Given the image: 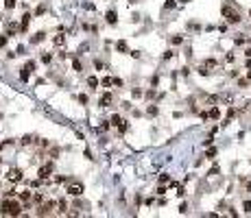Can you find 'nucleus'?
Returning a JSON list of instances; mask_svg holds the SVG:
<instances>
[{
    "instance_id": "f257e3e1",
    "label": "nucleus",
    "mask_w": 251,
    "mask_h": 218,
    "mask_svg": "<svg viewBox=\"0 0 251 218\" xmlns=\"http://www.w3.org/2000/svg\"><path fill=\"white\" fill-rule=\"evenodd\" d=\"M24 207L20 205V198H11V196H5V201L0 203V216H20Z\"/></svg>"
},
{
    "instance_id": "f03ea898",
    "label": "nucleus",
    "mask_w": 251,
    "mask_h": 218,
    "mask_svg": "<svg viewBox=\"0 0 251 218\" xmlns=\"http://www.w3.org/2000/svg\"><path fill=\"white\" fill-rule=\"evenodd\" d=\"M221 13L227 20V24H238L240 20H243V15H240V11L236 9V5L231 2V0H227V2L221 7Z\"/></svg>"
},
{
    "instance_id": "7ed1b4c3",
    "label": "nucleus",
    "mask_w": 251,
    "mask_h": 218,
    "mask_svg": "<svg viewBox=\"0 0 251 218\" xmlns=\"http://www.w3.org/2000/svg\"><path fill=\"white\" fill-rule=\"evenodd\" d=\"M66 192H68L70 196H81V194H83V183H81V181H72V183H68Z\"/></svg>"
},
{
    "instance_id": "20e7f679",
    "label": "nucleus",
    "mask_w": 251,
    "mask_h": 218,
    "mask_svg": "<svg viewBox=\"0 0 251 218\" xmlns=\"http://www.w3.org/2000/svg\"><path fill=\"white\" fill-rule=\"evenodd\" d=\"M52 210H55V201H48V203H42L40 207H37V216H50L52 214Z\"/></svg>"
},
{
    "instance_id": "39448f33",
    "label": "nucleus",
    "mask_w": 251,
    "mask_h": 218,
    "mask_svg": "<svg viewBox=\"0 0 251 218\" xmlns=\"http://www.w3.org/2000/svg\"><path fill=\"white\" fill-rule=\"evenodd\" d=\"M33 70H35V61H26L24 68H22V72H20V79H22V81H29V76L33 74Z\"/></svg>"
},
{
    "instance_id": "423d86ee",
    "label": "nucleus",
    "mask_w": 251,
    "mask_h": 218,
    "mask_svg": "<svg viewBox=\"0 0 251 218\" xmlns=\"http://www.w3.org/2000/svg\"><path fill=\"white\" fill-rule=\"evenodd\" d=\"M109 122L114 124V126H116V129H118L120 133H125V131H127V122H125V120H122V118H120L118 114H116V116H111V118H109Z\"/></svg>"
},
{
    "instance_id": "0eeeda50",
    "label": "nucleus",
    "mask_w": 251,
    "mask_h": 218,
    "mask_svg": "<svg viewBox=\"0 0 251 218\" xmlns=\"http://www.w3.org/2000/svg\"><path fill=\"white\" fill-rule=\"evenodd\" d=\"M7 179H9V181H13V183L22 181V179H24V177H22V170H20V168H11V170L7 172Z\"/></svg>"
},
{
    "instance_id": "6e6552de",
    "label": "nucleus",
    "mask_w": 251,
    "mask_h": 218,
    "mask_svg": "<svg viewBox=\"0 0 251 218\" xmlns=\"http://www.w3.org/2000/svg\"><path fill=\"white\" fill-rule=\"evenodd\" d=\"M50 175H52V164H46V166H42L37 170V177L40 179H50Z\"/></svg>"
},
{
    "instance_id": "1a4fd4ad",
    "label": "nucleus",
    "mask_w": 251,
    "mask_h": 218,
    "mask_svg": "<svg viewBox=\"0 0 251 218\" xmlns=\"http://www.w3.org/2000/svg\"><path fill=\"white\" fill-rule=\"evenodd\" d=\"M105 20H107V24H111V26H116V24H118V13L114 11V9H109V11L105 13Z\"/></svg>"
},
{
    "instance_id": "9d476101",
    "label": "nucleus",
    "mask_w": 251,
    "mask_h": 218,
    "mask_svg": "<svg viewBox=\"0 0 251 218\" xmlns=\"http://www.w3.org/2000/svg\"><path fill=\"white\" fill-rule=\"evenodd\" d=\"M98 105H100V107H109V105H111V94H109V92H105L103 96H100Z\"/></svg>"
},
{
    "instance_id": "9b49d317",
    "label": "nucleus",
    "mask_w": 251,
    "mask_h": 218,
    "mask_svg": "<svg viewBox=\"0 0 251 218\" xmlns=\"http://www.w3.org/2000/svg\"><path fill=\"white\" fill-rule=\"evenodd\" d=\"M44 39H46V33H44V31H40V33H35L33 37H31V44H42Z\"/></svg>"
},
{
    "instance_id": "f8f14e48",
    "label": "nucleus",
    "mask_w": 251,
    "mask_h": 218,
    "mask_svg": "<svg viewBox=\"0 0 251 218\" xmlns=\"http://www.w3.org/2000/svg\"><path fill=\"white\" fill-rule=\"evenodd\" d=\"M31 17H33L31 13H24V15H22V24H20V29H22V31H26V29H29V22H31Z\"/></svg>"
},
{
    "instance_id": "ddd939ff",
    "label": "nucleus",
    "mask_w": 251,
    "mask_h": 218,
    "mask_svg": "<svg viewBox=\"0 0 251 218\" xmlns=\"http://www.w3.org/2000/svg\"><path fill=\"white\" fill-rule=\"evenodd\" d=\"M208 118H212V120H218V118H221V109H218V107H212L210 111H208Z\"/></svg>"
},
{
    "instance_id": "4468645a",
    "label": "nucleus",
    "mask_w": 251,
    "mask_h": 218,
    "mask_svg": "<svg viewBox=\"0 0 251 218\" xmlns=\"http://www.w3.org/2000/svg\"><path fill=\"white\" fill-rule=\"evenodd\" d=\"M116 50H118V52H129V46H127V42H125V39L116 42Z\"/></svg>"
},
{
    "instance_id": "2eb2a0df",
    "label": "nucleus",
    "mask_w": 251,
    "mask_h": 218,
    "mask_svg": "<svg viewBox=\"0 0 251 218\" xmlns=\"http://www.w3.org/2000/svg\"><path fill=\"white\" fill-rule=\"evenodd\" d=\"M17 198H20L22 203H29V201H33V194H31V192H20V194H17Z\"/></svg>"
},
{
    "instance_id": "dca6fc26",
    "label": "nucleus",
    "mask_w": 251,
    "mask_h": 218,
    "mask_svg": "<svg viewBox=\"0 0 251 218\" xmlns=\"http://www.w3.org/2000/svg\"><path fill=\"white\" fill-rule=\"evenodd\" d=\"M52 44H55V46H63V44H66V35H55Z\"/></svg>"
},
{
    "instance_id": "f3484780",
    "label": "nucleus",
    "mask_w": 251,
    "mask_h": 218,
    "mask_svg": "<svg viewBox=\"0 0 251 218\" xmlns=\"http://www.w3.org/2000/svg\"><path fill=\"white\" fill-rule=\"evenodd\" d=\"M37 140H35V135H24V138H22V144H24V146H31V144H35Z\"/></svg>"
},
{
    "instance_id": "a211bd4d",
    "label": "nucleus",
    "mask_w": 251,
    "mask_h": 218,
    "mask_svg": "<svg viewBox=\"0 0 251 218\" xmlns=\"http://www.w3.org/2000/svg\"><path fill=\"white\" fill-rule=\"evenodd\" d=\"M100 85H103V87H109V85H114V76H105L103 81H100Z\"/></svg>"
},
{
    "instance_id": "6ab92c4d",
    "label": "nucleus",
    "mask_w": 251,
    "mask_h": 218,
    "mask_svg": "<svg viewBox=\"0 0 251 218\" xmlns=\"http://www.w3.org/2000/svg\"><path fill=\"white\" fill-rule=\"evenodd\" d=\"M72 70H74V72H81V70H83V66H81L79 59H72Z\"/></svg>"
},
{
    "instance_id": "aec40b11",
    "label": "nucleus",
    "mask_w": 251,
    "mask_h": 218,
    "mask_svg": "<svg viewBox=\"0 0 251 218\" xmlns=\"http://www.w3.org/2000/svg\"><path fill=\"white\" fill-rule=\"evenodd\" d=\"M146 114H148V116H157V114H160V109H157L155 105H148V109H146Z\"/></svg>"
},
{
    "instance_id": "412c9836",
    "label": "nucleus",
    "mask_w": 251,
    "mask_h": 218,
    "mask_svg": "<svg viewBox=\"0 0 251 218\" xmlns=\"http://www.w3.org/2000/svg\"><path fill=\"white\" fill-rule=\"evenodd\" d=\"M87 85H90V87H98V79H96V76H90V79H87Z\"/></svg>"
},
{
    "instance_id": "4be33fe9",
    "label": "nucleus",
    "mask_w": 251,
    "mask_h": 218,
    "mask_svg": "<svg viewBox=\"0 0 251 218\" xmlns=\"http://www.w3.org/2000/svg\"><path fill=\"white\" fill-rule=\"evenodd\" d=\"M42 61H44V63H50V61H52V54H50V52H44V54H42Z\"/></svg>"
},
{
    "instance_id": "5701e85b",
    "label": "nucleus",
    "mask_w": 251,
    "mask_h": 218,
    "mask_svg": "<svg viewBox=\"0 0 251 218\" xmlns=\"http://www.w3.org/2000/svg\"><path fill=\"white\" fill-rule=\"evenodd\" d=\"M170 42H173V44H175V46H179V44H181V42H183V37H181V35H175V37H173V39H170Z\"/></svg>"
},
{
    "instance_id": "b1692460",
    "label": "nucleus",
    "mask_w": 251,
    "mask_h": 218,
    "mask_svg": "<svg viewBox=\"0 0 251 218\" xmlns=\"http://www.w3.org/2000/svg\"><path fill=\"white\" fill-rule=\"evenodd\" d=\"M160 183H173V179H170L168 175H162V177H160Z\"/></svg>"
},
{
    "instance_id": "393cba45",
    "label": "nucleus",
    "mask_w": 251,
    "mask_h": 218,
    "mask_svg": "<svg viewBox=\"0 0 251 218\" xmlns=\"http://www.w3.org/2000/svg\"><path fill=\"white\" fill-rule=\"evenodd\" d=\"M33 203H44V194H33Z\"/></svg>"
},
{
    "instance_id": "a878e982",
    "label": "nucleus",
    "mask_w": 251,
    "mask_h": 218,
    "mask_svg": "<svg viewBox=\"0 0 251 218\" xmlns=\"http://www.w3.org/2000/svg\"><path fill=\"white\" fill-rule=\"evenodd\" d=\"M15 7V0H5V9H13Z\"/></svg>"
},
{
    "instance_id": "bb28decb",
    "label": "nucleus",
    "mask_w": 251,
    "mask_h": 218,
    "mask_svg": "<svg viewBox=\"0 0 251 218\" xmlns=\"http://www.w3.org/2000/svg\"><path fill=\"white\" fill-rule=\"evenodd\" d=\"M238 85L240 87H247L249 85V79H238Z\"/></svg>"
},
{
    "instance_id": "cd10ccee",
    "label": "nucleus",
    "mask_w": 251,
    "mask_h": 218,
    "mask_svg": "<svg viewBox=\"0 0 251 218\" xmlns=\"http://www.w3.org/2000/svg\"><path fill=\"white\" fill-rule=\"evenodd\" d=\"M214 155H216V148H210V151L205 153V157H208V159H212V157H214Z\"/></svg>"
},
{
    "instance_id": "c85d7f7f",
    "label": "nucleus",
    "mask_w": 251,
    "mask_h": 218,
    "mask_svg": "<svg viewBox=\"0 0 251 218\" xmlns=\"http://www.w3.org/2000/svg\"><path fill=\"white\" fill-rule=\"evenodd\" d=\"M66 210H68V207H66V203H63V201H59V214H66Z\"/></svg>"
},
{
    "instance_id": "c756f323",
    "label": "nucleus",
    "mask_w": 251,
    "mask_h": 218,
    "mask_svg": "<svg viewBox=\"0 0 251 218\" xmlns=\"http://www.w3.org/2000/svg\"><path fill=\"white\" fill-rule=\"evenodd\" d=\"M175 7V0H166L164 2V9H173Z\"/></svg>"
},
{
    "instance_id": "7c9ffc66",
    "label": "nucleus",
    "mask_w": 251,
    "mask_h": 218,
    "mask_svg": "<svg viewBox=\"0 0 251 218\" xmlns=\"http://www.w3.org/2000/svg\"><path fill=\"white\" fill-rule=\"evenodd\" d=\"M243 207H245V212L249 214V212H251V201H245V203H243Z\"/></svg>"
},
{
    "instance_id": "2f4dec72",
    "label": "nucleus",
    "mask_w": 251,
    "mask_h": 218,
    "mask_svg": "<svg viewBox=\"0 0 251 218\" xmlns=\"http://www.w3.org/2000/svg\"><path fill=\"white\" fill-rule=\"evenodd\" d=\"M114 85H116V87H122V79H118V76H114Z\"/></svg>"
},
{
    "instance_id": "473e14b6",
    "label": "nucleus",
    "mask_w": 251,
    "mask_h": 218,
    "mask_svg": "<svg viewBox=\"0 0 251 218\" xmlns=\"http://www.w3.org/2000/svg\"><path fill=\"white\" fill-rule=\"evenodd\" d=\"M7 46V35H0V48Z\"/></svg>"
},
{
    "instance_id": "72a5a7b5",
    "label": "nucleus",
    "mask_w": 251,
    "mask_h": 218,
    "mask_svg": "<svg viewBox=\"0 0 251 218\" xmlns=\"http://www.w3.org/2000/svg\"><path fill=\"white\" fill-rule=\"evenodd\" d=\"M109 124H111V122H103V124H100V129H98V131H107V129H109Z\"/></svg>"
},
{
    "instance_id": "f704fd0d",
    "label": "nucleus",
    "mask_w": 251,
    "mask_h": 218,
    "mask_svg": "<svg viewBox=\"0 0 251 218\" xmlns=\"http://www.w3.org/2000/svg\"><path fill=\"white\" fill-rule=\"evenodd\" d=\"M79 101H81V105H85V103H87V96H85V94H81V96H79Z\"/></svg>"
},
{
    "instance_id": "c9c22d12",
    "label": "nucleus",
    "mask_w": 251,
    "mask_h": 218,
    "mask_svg": "<svg viewBox=\"0 0 251 218\" xmlns=\"http://www.w3.org/2000/svg\"><path fill=\"white\" fill-rule=\"evenodd\" d=\"M44 11H46V7H44V5H42V7H37V11H35V13H37V15H42V13H44Z\"/></svg>"
},
{
    "instance_id": "e433bc0d",
    "label": "nucleus",
    "mask_w": 251,
    "mask_h": 218,
    "mask_svg": "<svg viewBox=\"0 0 251 218\" xmlns=\"http://www.w3.org/2000/svg\"><path fill=\"white\" fill-rule=\"evenodd\" d=\"M173 54H175L173 50H168V52H164V59H173Z\"/></svg>"
},
{
    "instance_id": "4c0bfd02",
    "label": "nucleus",
    "mask_w": 251,
    "mask_h": 218,
    "mask_svg": "<svg viewBox=\"0 0 251 218\" xmlns=\"http://www.w3.org/2000/svg\"><path fill=\"white\" fill-rule=\"evenodd\" d=\"M157 194H166V188H164V183H162L160 188H157Z\"/></svg>"
},
{
    "instance_id": "58836bf2",
    "label": "nucleus",
    "mask_w": 251,
    "mask_h": 218,
    "mask_svg": "<svg viewBox=\"0 0 251 218\" xmlns=\"http://www.w3.org/2000/svg\"><path fill=\"white\" fill-rule=\"evenodd\" d=\"M247 190H249V194H251V181H249V183H247Z\"/></svg>"
},
{
    "instance_id": "ea45409f",
    "label": "nucleus",
    "mask_w": 251,
    "mask_h": 218,
    "mask_svg": "<svg viewBox=\"0 0 251 218\" xmlns=\"http://www.w3.org/2000/svg\"><path fill=\"white\" fill-rule=\"evenodd\" d=\"M179 2H190V0H179Z\"/></svg>"
},
{
    "instance_id": "a19ab883",
    "label": "nucleus",
    "mask_w": 251,
    "mask_h": 218,
    "mask_svg": "<svg viewBox=\"0 0 251 218\" xmlns=\"http://www.w3.org/2000/svg\"><path fill=\"white\" fill-rule=\"evenodd\" d=\"M247 79H249V81H251V72H249V76H247Z\"/></svg>"
},
{
    "instance_id": "79ce46f5",
    "label": "nucleus",
    "mask_w": 251,
    "mask_h": 218,
    "mask_svg": "<svg viewBox=\"0 0 251 218\" xmlns=\"http://www.w3.org/2000/svg\"><path fill=\"white\" fill-rule=\"evenodd\" d=\"M249 17H251V9H249Z\"/></svg>"
},
{
    "instance_id": "37998d69",
    "label": "nucleus",
    "mask_w": 251,
    "mask_h": 218,
    "mask_svg": "<svg viewBox=\"0 0 251 218\" xmlns=\"http://www.w3.org/2000/svg\"><path fill=\"white\" fill-rule=\"evenodd\" d=\"M129 2H135V0H129Z\"/></svg>"
}]
</instances>
